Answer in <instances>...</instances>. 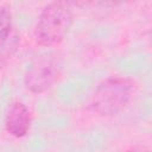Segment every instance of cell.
Instances as JSON below:
<instances>
[{
  "label": "cell",
  "instance_id": "6da1fadb",
  "mask_svg": "<svg viewBox=\"0 0 152 152\" xmlns=\"http://www.w3.org/2000/svg\"><path fill=\"white\" fill-rule=\"evenodd\" d=\"M135 84L127 77H110L102 81L94 91L90 108L99 115L112 116L126 108L134 93Z\"/></svg>",
  "mask_w": 152,
  "mask_h": 152
},
{
  "label": "cell",
  "instance_id": "7a4b0ae2",
  "mask_svg": "<svg viewBox=\"0 0 152 152\" xmlns=\"http://www.w3.org/2000/svg\"><path fill=\"white\" fill-rule=\"evenodd\" d=\"M72 25V12L65 2L49 4L36 25V40L39 45L51 46L64 39Z\"/></svg>",
  "mask_w": 152,
  "mask_h": 152
},
{
  "label": "cell",
  "instance_id": "3957f363",
  "mask_svg": "<svg viewBox=\"0 0 152 152\" xmlns=\"http://www.w3.org/2000/svg\"><path fill=\"white\" fill-rule=\"evenodd\" d=\"M61 70L62 61L57 55L49 53L40 56L27 69L24 78L25 86L30 91L40 94L58 80Z\"/></svg>",
  "mask_w": 152,
  "mask_h": 152
},
{
  "label": "cell",
  "instance_id": "277c9868",
  "mask_svg": "<svg viewBox=\"0 0 152 152\" xmlns=\"http://www.w3.org/2000/svg\"><path fill=\"white\" fill-rule=\"evenodd\" d=\"M6 131L15 137L21 138L26 135L31 127V113L23 102H13L7 110L5 119Z\"/></svg>",
  "mask_w": 152,
  "mask_h": 152
},
{
  "label": "cell",
  "instance_id": "5b68a950",
  "mask_svg": "<svg viewBox=\"0 0 152 152\" xmlns=\"http://www.w3.org/2000/svg\"><path fill=\"white\" fill-rule=\"evenodd\" d=\"M20 44L19 34L15 30H11L8 33L0 38V70L7 65L17 52Z\"/></svg>",
  "mask_w": 152,
  "mask_h": 152
},
{
  "label": "cell",
  "instance_id": "8992f818",
  "mask_svg": "<svg viewBox=\"0 0 152 152\" xmlns=\"http://www.w3.org/2000/svg\"><path fill=\"white\" fill-rule=\"evenodd\" d=\"M12 30V15L6 7H0V38Z\"/></svg>",
  "mask_w": 152,
  "mask_h": 152
},
{
  "label": "cell",
  "instance_id": "52a82bcc",
  "mask_svg": "<svg viewBox=\"0 0 152 152\" xmlns=\"http://www.w3.org/2000/svg\"><path fill=\"white\" fill-rule=\"evenodd\" d=\"M125 152H150V151L147 148L138 147V148H132V150H128V151H125Z\"/></svg>",
  "mask_w": 152,
  "mask_h": 152
}]
</instances>
